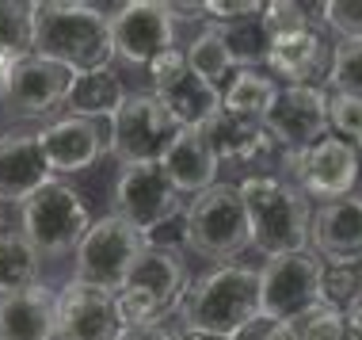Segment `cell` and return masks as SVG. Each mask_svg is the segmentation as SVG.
<instances>
[{
  "mask_svg": "<svg viewBox=\"0 0 362 340\" xmlns=\"http://www.w3.org/2000/svg\"><path fill=\"white\" fill-rule=\"evenodd\" d=\"M180 322L191 333H210L225 340H240L252 325L263 322L259 302V268L218 264L191 283L180 306Z\"/></svg>",
  "mask_w": 362,
  "mask_h": 340,
  "instance_id": "1",
  "label": "cell"
},
{
  "mask_svg": "<svg viewBox=\"0 0 362 340\" xmlns=\"http://www.w3.org/2000/svg\"><path fill=\"white\" fill-rule=\"evenodd\" d=\"M35 54L50 57L57 65H69L73 73L107 69L115 57L111 46V19L100 16L88 0H42L35 4Z\"/></svg>",
  "mask_w": 362,
  "mask_h": 340,
  "instance_id": "2",
  "label": "cell"
},
{
  "mask_svg": "<svg viewBox=\"0 0 362 340\" xmlns=\"http://www.w3.org/2000/svg\"><path fill=\"white\" fill-rule=\"evenodd\" d=\"M237 188L248 210L252 249L267 260L305 252L313 237V207L305 191L279 176H244Z\"/></svg>",
  "mask_w": 362,
  "mask_h": 340,
  "instance_id": "3",
  "label": "cell"
},
{
  "mask_svg": "<svg viewBox=\"0 0 362 340\" xmlns=\"http://www.w3.org/2000/svg\"><path fill=\"white\" fill-rule=\"evenodd\" d=\"M252 245L248 210L237 183H214L187 207V249L214 264H237V256Z\"/></svg>",
  "mask_w": 362,
  "mask_h": 340,
  "instance_id": "4",
  "label": "cell"
},
{
  "mask_svg": "<svg viewBox=\"0 0 362 340\" xmlns=\"http://www.w3.org/2000/svg\"><path fill=\"white\" fill-rule=\"evenodd\" d=\"M19 222H23L19 233L42 256H65V252H76V245L84 241V233L92 230L95 218L88 215V203L73 183L54 180L19 207Z\"/></svg>",
  "mask_w": 362,
  "mask_h": 340,
  "instance_id": "5",
  "label": "cell"
},
{
  "mask_svg": "<svg viewBox=\"0 0 362 340\" xmlns=\"http://www.w3.org/2000/svg\"><path fill=\"white\" fill-rule=\"evenodd\" d=\"M180 134L183 126L153 92H134L115 111L107 138H111V153L122 161V169H134V164H164Z\"/></svg>",
  "mask_w": 362,
  "mask_h": 340,
  "instance_id": "6",
  "label": "cell"
},
{
  "mask_svg": "<svg viewBox=\"0 0 362 340\" xmlns=\"http://www.w3.org/2000/svg\"><path fill=\"white\" fill-rule=\"evenodd\" d=\"M145 252V233L134 230L119 215H103L92 222L84 241L73 252V279L103 290H122L138 256Z\"/></svg>",
  "mask_w": 362,
  "mask_h": 340,
  "instance_id": "7",
  "label": "cell"
},
{
  "mask_svg": "<svg viewBox=\"0 0 362 340\" xmlns=\"http://www.w3.org/2000/svg\"><path fill=\"white\" fill-rule=\"evenodd\" d=\"M325 287V260L317 252H290V256H271L259 268V302L263 322H293L305 310L320 302Z\"/></svg>",
  "mask_w": 362,
  "mask_h": 340,
  "instance_id": "8",
  "label": "cell"
},
{
  "mask_svg": "<svg viewBox=\"0 0 362 340\" xmlns=\"http://www.w3.org/2000/svg\"><path fill=\"white\" fill-rule=\"evenodd\" d=\"M358 153H362L358 145L344 142L339 134H328V138H320L309 149L286 153L290 183L320 203L347 199L358 183Z\"/></svg>",
  "mask_w": 362,
  "mask_h": 340,
  "instance_id": "9",
  "label": "cell"
},
{
  "mask_svg": "<svg viewBox=\"0 0 362 340\" xmlns=\"http://www.w3.org/2000/svg\"><path fill=\"white\" fill-rule=\"evenodd\" d=\"M111 215L126 218L141 233H153L160 222L187 215V207L180 199V188L168 180L160 164H134V169H122L115 180Z\"/></svg>",
  "mask_w": 362,
  "mask_h": 340,
  "instance_id": "10",
  "label": "cell"
},
{
  "mask_svg": "<svg viewBox=\"0 0 362 340\" xmlns=\"http://www.w3.org/2000/svg\"><path fill=\"white\" fill-rule=\"evenodd\" d=\"M263 126H267L271 142L282 145L286 153L309 149V145H317L320 138L332 134L328 92L317 89V84H286Z\"/></svg>",
  "mask_w": 362,
  "mask_h": 340,
  "instance_id": "11",
  "label": "cell"
},
{
  "mask_svg": "<svg viewBox=\"0 0 362 340\" xmlns=\"http://www.w3.org/2000/svg\"><path fill=\"white\" fill-rule=\"evenodd\" d=\"M126 325L115 290L92 283H65L57 290V340H122Z\"/></svg>",
  "mask_w": 362,
  "mask_h": 340,
  "instance_id": "12",
  "label": "cell"
},
{
  "mask_svg": "<svg viewBox=\"0 0 362 340\" xmlns=\"http://www.w3.org/2000/svg\"><path fill=\"white\" fill-rule=\"evenodd\" d=\"M73 81H76V73L69 65H57L50 57H38V54H23L12 69L4 100L16 115L42 119V115H54L57 108L69 103Z\"/></svg>",
  "mask_w": 362,
  "mask_h": 340,
  "instance_id": "13",
  "label": "cell"
},
{
  "mask_svg": "<svg viewBox=\"0 0 362 340\" xmlns=\"http://www.w3.org/2000/svg\"><path fill=\"white\" fill-rule=\"evenodd\" d=\"M111 46L122 62L149 65L156 54L175 46V23L164 12V4L134 0V4H122V12L111 19Z\"/></svg>",
  "mask_w": 362,
  "mask_h": 340,
  "instance_id": "14",
  "label": "cell"
},
{
  "mask_svg": "<svg viewBox=\"0 0 362 340\" xmlns=\"http://www.w3.org/2000/svg\"><path fill=\"white\" fill-rule=\"evenodd\" d=\"M38 145H42L46 164L54 169V176H73V172L92 169L111 149V138L103 134L100 123L65 115V119H54L38 130Z\"/></svg>",
  "mask_w": 362,
  "mask_h": 340,
  "instance_id": "15",
  "label": "cell"
},
{
  "mask_svg": "<svg viewBox=\"0 0 362 340\" xmlns=\"http://www.w3.org/2000/svg\"><path fill=\"white\" fill-rule=\"evenodd\" d=\"M309 245L325 264H362V196L320 203Z\"/></svg>",
  "mask_w": 362,
  "mask_h": 340,
  "instance_id": "16",
  "label": "cell"
},
{
  "mask_svg": "<svg viewBox=\"0 0 362 340\" xmlns=\"http://www.w3.org/2000/svg\"><path fill=\"white\" fill-rule=\"evenodd\" d=\"M54 169L46 164V153L38 145V134H4L0 138V203L23 207L35 191L54 183Z\"/></svg>",
  "mask_w": 362,
  "mask_h": 340,
  "instance_id": "17",
  "label": "cell"
},
{
  "mask_svg": "<svg viewBox=\"0 0 362 340\" xmlns=\"http://www.w3.org/2000/svg\"><path fill=\"white\" fill-rule=\"evenodd\" d=\"M191 283L194 279L187 271L183 252L180 249H156V245H145V252L138 256V264H134V271H130V279H126V287L145 290L164 314H172V310L183 306Z\"/></svg>",
  "mask_w": 362,
  "mask_h": 340,
  "instance_id": "18",
  "label": "cell"
},
{
  "mask_svg": "<svg viewBox=\"0 0 362 340\" xmlns=\"http://www.w3.org/2000/svg\"><path fill=\"white\" fill-rule=\"evenodd\" d=\"M0 340H57V290L35 283L0 298Z\"/></svg>",
  "mask_w": 362,
  "mask_h": 340,
  "instance_id": "19",
  "label": "cell"
},
{
  "mask_svg": "<svg viewBox=\"0 0 362 340\" xmlns=\"http://www.w3.org/2000/svg\"><path fill=\"white\" fill-rule=\"evenodd\" d=\"M149 92L172 111V119L180 123L183 130H199L202 123L221 111V89H214L210 81H202L191 65L175 69L172 76H164V81H153Z\"/></svg>",
  "mask_w": 362,
  "mask_h": 340,
  "instance_id": "20",
  "label": "cell"
},
{
  "mask_svg": "<svg viewBox=\"0 0 362 340\" xmlns=\"http://www.w3.org/2000/svg\"><path fill=\"white\" fill-rule=\"evenodd\" d=\"M199 130H202V138L210 142V149L218 153V161L248 164V161H259L275 149V142H271V134L263 123L240 119V115H229V111H218L214 119L202 123Z\"/></svg>",
  "mask_w": 362,
  "mask_h": 340,
  "instance_id": "21",
  "label": "cell"
},
{
  "mask_svg": "<svg viewBox=\"0 0 362 340\" xmlns=\"http://www.w3.org/2000/svg\"><path fill=\"white\" fill-rule=\"evenodd\" d=\"M328 65H332V57L325 50V38H320L317 31L271 38L267 69L275 76H282L286 84H313L317 76L328 81Z\"/></svg>",
  "mask_w": 362,
  "mask_h": 340,
  "instance_id": "22",
  "label": "cell"
},
{
  "mask_svg": "<svg viewBox=\"0 0 362 340\" xmlns=\"http://www.w3.org/2000/svg\"><path fill=\"white\" fill-rule=\"evenodd\" d=\"M218 153L210 149V142L202 138V130H183L180 142L168 149L160 169L168 172V180L175 183L180 191H194L202 196L206 188L218 183Z\"/></svg>",
  "mask_w": 362,
  "mask_h": 340,
  "instance_id": "23",
  "label": "cell"
},
{
  "mask_svg": "<svg viewBox=\"0 0 362 340\" xmlns=\"http://www.w3.org/2000/svg\"><path fill=\"white\" fill-rule=\"evenodd\" d=\"M126 100V89L119 81V73L107 65V69H92V73H76L73 81V92H69V115H76V119H115V111L122 108Z\"/></svg>",
  "mask_w": 362,
  "mask_h": 340,
  "instance_id": "24",
  "label": "cell"
},
{
  "mask_svg": "<svg viewBox=\"0 0 362 340\" xmlns=\"http://www.w3.org/2000/svg\"><path fill=\"white\" fill-rule=\"evenodd\" d=\"M279 84L271 73L263 69H237L233 81L221 89V111L229 115H240V119H252V123H267L271 108L279 100Z\"/></svg>",
  "mask_w": 362,
  "mask_h": 340,
  "instance_id": "25",
  "label": "cell"
},
{
  "mask_svg": "<svg viewBox=\"0 0 362 340\" xmlns=\"http://www.w3.org/2000/svg\"><path fill=\"white\" fill-rule=\"evenodd\" d=\"M187 65L202 81H210L214 89H225L237 73V62L229 54V42H225V27L221 23H206L199 31V38L187 46Z\"/></svg>",
  "mask_w": 362,
  "mask_h": 340,
  "instance_id": "26",
  "label": "cell"
},
{
  "mask_svg": "<svg viewBox=\"0 0 362 340\" xmlns=\"http://www.w3.org/2000/svg\"><path fill=\"white\" fill-rule=\"evenodd\" d=\"M42 252L23 233H0V298L38 283Z\"/></svg>",
  "mask_w": 362,
  "mask_h": 340,
  "instance_id": "27",
  "label": "cell"
},
{
  "mask_svg": "<svg viewBox=\"0 0 362 340\" xmlns=\"http://www.w3.org/2000/svg\"><path fill=\"white\" fill-rule=\"evenodd\" d=\"M221 27H225V42H229V54L237 62V69H259V65H267L271 35L259 16L240 19V23H221Z\"/></svg>",
  "mask_w": 362,
  "mask_h": 340,
  "instance_id": "28",
  "label": "cell"
},
{
  "mask_svg": "<svg viewBox=\"0 0 362 340\" xmlns=\"http://www.w3.org/2000/svg\"><path fill=\"white\" fill-rule=\"evenodd\" d=\"M263 27L271 38H286L301 31H317V23H325V4H293V0H275L263 8Z\"/></svg>",
  "mask_w": 362,
  "mask_h": 340,
  "instance_id": "29",
  "label": "cell"
},
{
  "mask_svg": "<svg viewBox=\"0 0 362 340\" xmlns=\"http://www.w3.org/2000/svg\"><path fill=\"white\" fill-rule=\"evenodd\" d=\"M0 54H35V4L0 0Z\"/></svg>",
  "mask_w": 362,
  "mask_h": 340,
  "instance_id": "30",
  "label": "cell"
},
{
  "mask_svg": "<svg viewBox=\"0 0 362 340\" xmlns=\"http://www.w3.org/2000/svg\"><path fill=\"white\" fill-rule=\"evenodd\" d=\"M328 89L339 92V96L362 100V38H339V42L332 46Z\"/></svg>",
  "mask_w": 362,
  "mask_h": 340,
  "instance_id": "31",
  "label": "cell"
},
{
  "mask_svg": "<svg viewBox=\"0 0 362 340\" xmlns=\"http://www.w3.org/2000/svg\"><path fill=\"white\" fill-rule=\"evenodd\" d=\"M320 302L336 310H355L362 302V264H325V287Z\"/></svg>",
  "mask_w": 362,
  "mask_h": 340,
  "instance_id": "32",
  "label": "cell"
},
{
  "mask_svg": "<svg viewBox=\"0 0 362 340\" xmlns=\"http://www.w3.org/2000/svg\"><path fill=\"white\" fill-rule=\"evenodd\" d=\"M293 329H298L301 340H347L344 329V310L317 302L313 310H305L301 317H293Z\"/></svg>",
  "mask_w": 362,
  "mask_h": 340,
  "instance_id": "33",
  "label": "cell"
},
{
  "mask_svg": "<svg viewBox=\"0 0 362 340\" xmlns=\"http://www.w3.org/2000/svg\"><path fill=\"white\" fill-rule=\"evenodd\" d=\"M115 302H119V314H122V325L126 329H145V325H160L164 317V310L153 302L145 290H134V287H122V290H115Z\"/></svg>",
  "mask_w": 362,
  "mask_h": 340,
  "instance_id": "34",
  "label": "cell"
},
{
  "mask_svg": "<svg viewBox=\"0 0 362 340\" xmlns=\"http://www.w3.org/2000/svg\"><path fill=\"white\" fill-rule=\"evenodd\" d=\"M328 119H332V134H339L344 142L362 149V100L355 96H328Z\"/></svg>",
  "mask_w": 362,
  "mask_h": 340,
  "instance_id": "35",
  "label": "cell"
},
{
  "mask_svg": "<svg viewBox=\"0 0 362 340\" xmlns=\"http://www.w3.org/2000/svg\"><path fill=\"white\" fill-rule=\"evenodd\" d=\"M325 27L339 38H362V0H328Z\"/></svg>",
  "mask_w": 362,
  "mask_h": 340,
  "instance_id": "36",
  "label": "cell"
},
{
  "mask_svg": "<svg viewBox=\"0 0 362 340\" xmlns=\"http://www.w3.org/2000/svg\"><path fill=\"white\" fill-rule=\"evenodd\" d=\"M263 0H206V23H240L263 16Z\"/></svg>",
  "mask_w": 362,
  "mask_h": 340,
  "instance_id": "37",
  "label": "cell"
},
{
  "mask_svg": "<svg viewBox=\"0 0 362 340\" xmlns=\"http://www.w3.org/2000/svg\"><path fill=\"white\" fill-rule=\"evenodd\" d=\"M252 333H256V340H301L293 322H259L252 325Z\"/></svg>",
  "mask_w": 362,
  "mask_h": 340,
  "instance_id": "38",
  "label": "cell"
},
{
  "mask_svg": "<svg viewBox=\"0 0 362 340\" xmlns=\"http://www.w3.org/2000/svg\"><path fill=\"white\" fill-rule=\"evenodd\" d=\"M164 12L172 16V23H199V19H206V0H194V4H164Z\"/></svg>",
  "mask_w": 362,
  "mask_h": 340,
  "instance_id": "39",
  "label": "cell"
},
{
  "mask_svg": "<svg viewBox=\"0 0 362 340\" xmlns=\"http://www.w3.org/2000/svg\"><path fill=\"white\" fill-rule=\"evenodd\" d=\"M122 340H183V333H175L168 325H145V329H126Z\"/></svg>",
  "mask_w": 362,
  "mask_h": 340,
  "instance_id": "40",
  "label": "cell"
},
{
  "mask_svg": "<svg viewBox=\"0 0 362 340\" xmlns=\"http://www.w3.org/2000/svg\"><path fill=\"white\" fill-rule=\"evenodd\" d=\"M344 329H347V340H362V302L344 314Z\"/></svg>",
  "mask_w": 362,
  "mask_h": 340,
  "instance_id": "41",
  "label": "cell"
},
{
  "mask_svg": "<svg viewBox=\"0 0 362 340\" xmlns=\"http://www.w3.org/2000/svg\"><path fill=\"white\" fill-rule=\"evenodd\" d=\"M183 340H225V336H210V333H191V329H183Z\"/></svg>",
  "mask_w": 362,
  "mask_h": 340,
  "instance_id": "42",
  "label": "cell"
}]
</instances>
